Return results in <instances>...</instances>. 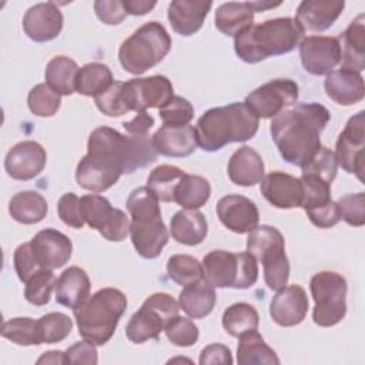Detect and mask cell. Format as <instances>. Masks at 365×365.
<instances>
[{
    "instance_id": "obj_1",
    "label": "cell",
    "mask_w": 365,
    "mask_h": 365,
    "mask_svg": "<svg viewBox=\"0 0 365 365\" xmlns=\"http://www.w3.org/2000/svg\"><path fill=\"white\" fill-rule=\"evenodd\" d=\"M157 158L153 138L148 134H121L101 125L91 131L87 154L76 168L77 184L93 192H103L113 187L123 174H131Z\"/></svg>"
},
{
    "instance_id": "obj_2",
    "label": "cell",
    "mask_w": 365,
    "mask_h": 365,
    "mask_svg": "<svg viewBox=\"0 0 365 365\" xmlns=\"http://www.w3.org/2000/svg\"><path fill=\"white\" fill-rule=\"evenodd\" d=\"M331 114L319 103L294 104L271 121V135L284 161L302 167L321 147V133Z\"/></svg>"
},
{
    "instance_id": "obj_3",
    "label": "cell",
    "mask_w": 365,
    "mask_h": 365,
    "mask_svg": "<svg viewBox=\"0 0 365 365\" xmlns=\"http://www.w3.org/2000/svg\"><path fill=\"white\" fill-rule=\"evenodd\" d=\"M304 30L292 17L269 19L251 24L234 37L235 54L255 64L272 56L287 54L304 40Z\"/></svg>"
},
{
    "instance_id": "obj_4",
    "label": "cell",
    "mask_w": 365,
    "mask_h": 365,
    "mask_svg": "<svg viewBox=\"0 0 365 365\" xmlns=\"http://www.w3.org/2000/svg\"><path fill=\"white\" fill-rule=\"evenodd\" d=\"M258 125L259 118L245 103L214 107L198 118L195 125L197 141L204 151H218L227 144L252 138Z\"/></svg>"
},
{
    "instance_id": "obj_5",
    "label": "cell",
    "mask_w": 365,
    "mask_h": 365,
    "mask_svg": "<svg viewBox=\"0 0 365 365\" xmlns=\"http://www.w3.org/2000/svg\"><path fill=\"white\" fill-rule=\"evenodd\" d=\"M158 198L148 187L133 190L127 198V210L131 215V242L143 258H157L168 242V230L161 218Z\"/></svg>"
},
{
    "instance_id": "obj_6",
    "label": "cell",
    "mask_w": 365,
    "mask_h": 365,
    "mask_svg": "<svg viewBox=\"0 0 365 365\" xmlns=\"http://www.w3.org/2000/svg\"><path fill=\"white\" fill-rule=\"evenodd\" d=\"M125 308L127 297L120 289L110 287L98 289L73 309L78 334L94 345H104L114 335Z\"/></svg>"
},
{
    "instance_id": "obj_7",
    "label": "cell",
    "mask_w": 365,
    "mask_h": 365,
    "mask_svg": "<svg viewBox=\"0 0 365 365\" xmlns=\"http://www.w3.org/2000/svg\"><path fill=\"white\" fill-rule=\"evenodd\" d=\"M170 48L171 37L164 26L148 21L121 43L118 60L127 73L140 76L163 61Z\"/></svg>"
},
{
    "instance_id": "obj_8",
    "label": "cell",
    "mask_w": 365,
    "mask_h": 365,
    "mask_svg": "<svg viewBox=\"0 0 365 365\" xmlns=\"http://www.w3.org/2000/svg\"><path fill=\"white\" fill-rule=\"evenodd\" d=\"M202 278L214 288L247 289L258 279V264L248 251L214 250L202 258Z\"/></svg>"
},
{
    "instance_id": "obj_9",
    "label": "cell",
    "mask_w": 365,
    "mask_h": 365,
    "mask_svg": "<svg viewBox=\"0 0 365 365\" xmlns=\"http://www.w3.org/2000/svg\"><path fill=\"white\" fill-rule=\"evenodd\" d=\"M248 234L247 251L262 262L264 279L268 288L279 291L289 278V262L281 231L271 225H261Z\"/></svg>"
},
{
    "instance_id": "obj_10",
    "label": "cell",
    "mask_w": 365,
    "mask_h": 365,
    "mask_svg": "<svg viewBox=\"0 0 365 365\" xmlns=\"http://www.w3.org/2000/svg\"><path fill=\"white\" fill-rule=\"evenodd\" d=\"M315 301L312 319L319 327H334L346 314V279L335 271L317 272L309 282Z\"/></svg>"
},
{
    "instance_id": "obj_11",
    "label": "cell",
    "mask_w": 365,
    "mask_h": 365,
    "mask_svg": "<svg viewBox=\"0 0 365 365\" xmlns=\"http://www.w3.org/2000/svg\"><path fill=\"white\" fill-rule=\"evenodd\" d=\"M178 302L167 292L150 295L140 309L134 312L125 327V335L133 344H143L148 339H157L164 331L167 322L178 315Z\"/></svg>"
},
{
    "instance_id": "obj_12",
    "label": "cell",
    "mask_w": 365,
    "mask_h": 365,
    "mask_svg": "<svg viewBox=\"0 0 365 365\" xmlns=\"http://www.w3.org/2000/svg\"><path fill=\"white\" fill-rule=\"evenodd\" d=\"M84 221L97 230L107 241H123L130 232V221L124 211L113 208L110 201L98 194L80 198Z\"/></svg>"
},
{
    "instance_id": "obj_13",
    "label": "cell",
    "mask_w": 365,
    "mask_h": 365,
    "mask_svg": "<svg viewBox=\"0 0 365 365\" xmlns=\"http://www.w3.org/2000/svg\"><path fill=\"white\" fill-rule=\"evenodd\" d=\"M298 84L289 78L271 80L251 91L244 103L258 118H274L282 110L297 104Z\"/></svg>"
},
{
    "instance_id": "obj_14",
    "label": "cell",
    "mask_w": 365,
    "mask_h": 365,
    "mask_svg": "<svg viewBox=\"0 0 365 365\" xmlns=\"http://www.w3.org/2000/svg\"><path fill=\"white\" fill-rule=\"evenodd\" d=\"M302 200L309 221L318 228H331L341 221L336 202L331 200V184L315 175H301Z\"/></svg>"
},
{
    "instance_id": "obj_15",
    "label": "cell",
    "mask_w": 365,
    "mask_h": 365,
    "mask_svg": "<svg viewBox=\"0 0 365 365\" xmlns=\"http://www.w3.org/2000/svg\"><path fill=\"white\" fill-rule=\"evenodd\" d=\"M364 111L352 115L336 140L335 158L338 165L349 174H355L364 181V158H365V120Z\"/></svg>"
},
{
    "instance_id": "obj_16",
    "label": "cell",
    "mask_w": 365,
    "mask_h": 365,
    "mask_svg": "<svg viewBox=\"0 0 365 365\" xmlns=\"http://www.w3.org/2000/svg\"><path fill=\"white\" fill-rule=\"evenodd\" d=\"M127 103L131 111L143 113L147 108L164 107L173 94V84L165 76L131 78L124 83Z\"/></svg>"
},
{
    "instance_id": "obj_17",
    "label": "cell",
    "mask_w": 365,
    "mask_h": 365,
    "mask_svg": "<svg viewBox=\"0 0 365 365\" xmlns=\"http://www.w3.org/2000/svg\"><path fill=\"white\" fill-rule=\"evenodd\" d=\"M302 67L312 76L331 73L341 63V48L336 37L309 36L299 43Z\"/></svg>"
},
{
    "instance_id": "obj_18",
    "label": "cell",
    "mask_w": 365,
    "mask_h": 365,
    "mask_svg": "<svg viewBox=\"0 0 365 365\" xmlns=\"http://www.w3.org/2000/svg\"><path fill=\"white\" fill-rule=\"evenodd\" d=\"M47 163V154L37 141H21L13 145L4 158L7 174L20 181H29L37 177Z\"/></svg>"
},
{
    "instance_id": "obj_19",
    "label": "cell",
    "mask_w": 365,
    "mask_h": 365,
    "mask_svg": "<svg viewBox=\"0 0 365 365\" xmlns=\"http://www.w3.org/2000/svg\"><path fill=\"white\" fill-rule=\"evenodd\" d=\"M220 221L235 234H248L258 227L259 212L254 201L244 195L222 197L215 207Z\"/></svg>"
},
{
    "instance_id": "obj_20",
    "label": "cell",
    "mask_w": 365,
    "mask_h": 365,
    "mask_svg": "<svg viewBox=\"0 0 365 365\" xmlns=\"http://www.w3.org/2000/svg\"><path fill=\"white\" fill-rule=\"evenodd\" d=\"M63 14L56 3H37L23 17V30L36 43L54 40L63 30Z\"/></svg>"
},
{
    "instance_id": "obj_21",
    "label": "cell",
    "mask_w": 365,
    "mask_h": 365,
    "mask_svg": "<svg viewBox=\"0 0 365 365\" xmlns=\"http://www.w3.org/2000/svg\"><path fill=\"white\" fill-rule=\"evenodd\" d=\"M36 259L43 269H56L68 262L73 251L71 240L54 228L38 231L30 241Z\"/></svg>"
},
{
    "instance_id": "obj_22",
    "label": "cell",
    "mask_w": 365,
    "mask_h": 365,
    "mask_svg": "<svg viewBox=\"0 0 365 365\" xmlns=\"http://www.w3.org/2000/svg\"><path fill=\"white\" fill-rule=\"evenodd\" d=\"M309 302L305 289L301 285H288L281 288L269 304V315L279 327H294L305 319Z\"/></svg>"
},
{
    "instance_id": "obj_23",
    "label": "cell",
    "mask_w": 365,
    "mask_h": 365,
    "mask_svg": "<svg viewBox=\"0 0 365 365\" xmlns=\"http://www.w3.org/2000/svg\"><path fill=\"white\" fill-rule=\"evenodd\" d=\"M264 198L274 207L291 210L301 207L302 184L301 180L284 171H272L262 177L259 185Z\"/></svg>"
},
{
    "instance_id": "obj_24",
    "label": "cell",
    "mask_w": 365,
    "mask_h": 365,
    "mask_svg": "<svg viewBox=\"0 0 365 365\" xmlns=\"http://www.w3.org/2000/svg\"><path fill=\"white\" fill-rule=\"evenodd\" d=\"M153 145L157 154L164 157H188L198 145L195 128L190 124L182 127L163 125L153 134Z\"/></svg>"
},
{
    "instance_id": "obj_25",
    "label": "cell",
    "mask_w": 365,
    "mask_h": 365,
    "mask_svg": "<svg viewBox=\"0 0 365 365\" xmlns=\"http://www.w3.org/2000/svg\"><path fill=\"white\" fill-rule=\"evenodd\" d=\"M345 1L341 0H304L299 3L295 20L304 31H324L341 16Z\"/></svg>"
},
{
    "instance_id": "obj_26",
    "label": "cell",
    "mask_w": 365,
    "mask_h": 365,
    "mask_svg": "<svg viewBox=\"0 0 365 365\" xmlns=\"http://www.w3.org/2000/svg\"><path fill=\"white\" fill-rule=\"evenodd\" d=\"M327 96L339 106H354L365 96V86L361 73L339 68L327 74L324 81Z\"/></svg>"
},
{
    "instance_id": "obj_27",
    "label": "cell",
    "mask_w": 365,
    "mask_h": 365,
    "mask_svg": "<svg viewBox=\"0 0 365 365\" xmlns=\"http://www.w3.org/2000/svg\"><path fill=\"white\" fill-rule=\"evenodd\" d=\"M211 7L212 1L174 0L168 6L167 17L173 30L177 34L187 37L201 29Z\"/></svg>"
},
{
    "instance_id": "obj_28",
    "label": "cell",
    "mask_w": 365,
    "mask_h": 365,
    "mask_svg": "<svg viewBox=\"0 0 365 365\" xmlns=\"http://www.w3.org/2000/svg\"><path fill=\"white\" fill-rule=\"evenodd\" d=\"M90 287L88 275L83 268L68 267L56 281V301L63 307L76 309L88 299Z\"/></svg>"
},
{
    "instance_id": "obj_29",
    "label": "cell",
    "mask_w": 365,
    "mask_h": 365,
    "mask_svg": "<svg viewBox=\"0 0 365 365\" xmlns=\"http://www.w3.org/2000/svg\"><path fill=\"white\" fill-rule=\"evenodd\" d=\"M227 171L234 184L241 187H252L261 182L265 165L261 155L254 148L242 145L232 153Z\"/></svg>"
},
{
    "instance_id": "obj_30",
    "label": "cell",
    "mask_w": 365,
    "mask_h": 365,
    "mask_svg": "<svg viewBox=\"0 0 365 365\" xmlns=\"http://www.w3.org/2000/svg\"><path fill=\"white\" fill-rule=\"evenodd\" d=\"M365 16L359 14L339 34L338 43L341 48V68L361 73L365 68V38H364Z\"/></svg>"
},
{
    "instance_id": "obj_31",
    "label": "cell",
    "mask_w": 365,
    "mask_h": 365,
    "mask_svg": "<svg viewBox=\"0 0 365 365\" xmlns=\"http://www.w3.org/2000/svg\"><path fill=\"white\" fill-rule=\"evenodd\" d=\"M171 237L182 245L201 244L208 232L207 220L198 210H181L177 211L170 222Z\"/></svg>"
},
{
    "instance_id": "obj_32",
    "label": "cell",
    "mask_w": 365,
    "mask_h": 365,
    "mask_svg": "<svg viewBox=\"0 0 365 365\" xmlns=\"http://www.w3.org/2000/svg\"><path fill=\"white\" fill-rule=\"evenodd\" d=\"M215 301L217 295L214 287H211L204 278L185 285L178 297L180 309L194 319L210 315L214 309Z\"/></svg>"
},
{
    "instance_id": "obj_33",
    "label": "cell",
    "mask_w": 365,
    "mask_h": 365,
    "mask_svg": "<svg viewBox=\"0 0 365 365\" xmlns=\"http://www.w3.org/2000/svg\"><path fill=\"white\" fill-rule=\"evenodd\" d=\"M254 10L250 1L222 3L215 11V27L225 36H237L252 24Z\"/></svg>"
},
{
    "instance_id": "obj_34",
    "label": "cell",
    "mask_w": 365,
    "mask_h": 365,
    "mask_svg": "<svg viewBox=\"0 0 365 365\" xmlns=\"http://www.w3.org/2000/svg\"><path fill=\"white\" fill-rule=\"evenodd\" d=\"M238 348H237V362L240 365H278L279 358L275 351L267 345L264 338L258 334V331H248L238 336Z\"/></svg>"
},
{
    "instance_id": "obj_35",
    "label": "cell",
    "mask_w": 365,
    "mask_h": 365,
    "mask_svg": "<svg viewBox=\"0 0 365 365\" xmlns=\"http://www.w3.org/2000/svg\"><path fill=\"white\" fill-rule=\"evenodd\" d=\"M48 211L46 198L36 191H20L14 194L9 202L11 218L20 224H37Z\"/></svg>"
},
{
    "instance_id": "obj_36",
    "label": "cell",
    "mask_w": 365,
    "mask_h": 365,
    "mask_svg": "<svg viewBox=\"0 0 365 365\" xmlns=\"http://www.w3.org/2000/svg\"><path fill=\"white\" fill-rule=\"evenodd\" d=\"M77 63L67 56L53 57L46 67V83L60 96H70L76 91V77L78 73Z\"/></svg>"
},
{
    "instance_id": "obj_37",
    "label": "cell",
    "mask_w": 365,
    "mask_h": 365,
    "mask_svg": "<svg viewBox=\"0 0 365 365\" xmlns=\"http://www.w3.org/2000/svg\"><path fill=\"white\" fill-rule=\"evenodd\" d=\"M114 83L111 70L103 63L84 64L76 77V91L86 97H97Z\"/></svg>"
},
{
    "instance_id": "obj_38",
    "label": "cell",
    "mask_w": 365,
    "mask_h": 365,
    "mask_svg": "<svg viewBox=\"0 0 365 365\" xmlns=\"http://www.w3.org/2000/svg\"><path fill=\"white\" fill-rule=\"evenodd\" d=\"M210 195L211 187L204 177L185 173L175 188L174 201L185 210H198L205 205Z\"/></svg>"
},
{
    "instance_id": "obj_39",
    "label": "cell",
    "mask_w": 365,
    "mask_h": 365,
    "mask_svg": "<svg viewBox=\"0 0 365 365\" xmlns=\"http://www.w3.org/2000/svg\"><path fill=\"white\" fill-rule=\"evenodd\" d=\"M184 171L175 165L161 164L157 165L147 178L148 190L163 202L174 201V192L184 177Z\"/></svg>"
},
{
    "instance_id": "obj_40",
    "label": "cell",
    "mask_w": 365,
    "mask_h": 365,
    "mask_svg": "<svg viewBox=\"0 0 365 365\" xmlns=\"http://www.w3.org/2000/svg\"><path fill=\"white\" fill-rule=\"evenodd\" d=\"M259 317L257 309L247 302L230 305L222 314V328L231 336L238 338L244 332L258 329Z\"/></svg>"
},
{
    "instance_id": "obj_41",
    "label": "cell",
    "mask_w": 365,
    "mask_h": 365,
    "mask_svg": "<svg viewBox=\"0 0 365 365\" xmlns=\"http://www.w3.org/2000/svg\"><path fill=\"white\" fill-rule=\"evenodd\" d=\"M1 336L23 346L40 345L41 335L38 328V321H34L27 317L11 318L1 325Z\"/></svg>"
},
{
    "instance_id": "obj_42",
    "label": "cell",
    "mask_w": 365,
    "mask_h": 365,
    "mask_svg": "<svg viewBox=\"0 0 365 365\" xmlns=\"http://www.w3.org/2000/svg\"><path fill=\"white\" fill-rule=\"evenodd\" d=\"M167 274L178 285H190L202 278V264L187 254L171 255L167 261Z\"/></svg>"
},
{
    "instance_id": "obj_43",
    "label": "cell",
    "mask_w": 365,
    "mask_h": 365,
    "mask_svg": "<svg viewBox=\"0 0 365 365\" xmlns=\"http://www.w3.org/2000/svg\"><path fill=\"white\" fill-rule=\"evenodd\" d=\"M27 104L30 111L37 117L54 115L61 104V97L47 83L34 86L27 96Z\"/></svg>"
},
{
    "instance_id": "obj_44",
    "label": "cell",
    "mask_w": 365,
    "mask_h": 365,
    "mask_svg": "<svg viewBox=\"0 0 365 365\" xmlns=\"http://www.w3.org/2000/svg\"><path fill=\"white\" fill-rule=\"evenodd\" d=\"M56 277L51 269H40L26 281L24 298L37 307L46 305L50 301L51 291L56 287Z\"/></svg>"
},
{
    "instance_id": "obj_45",
    "label": "cell",
    "mask_w": 365,
    "mask_h": 365,
    "mask_svg": "<svg viewBox=\"0 0 365 365\" xmlns=\"http://www.w3.org/2000/svg\"><path fill=\"white\" fill-rule=\"evenodd\" d=\"M336 168L338 163L334 151H331L328 147L321 145L317 153L309 158V161L301 167V171L302 175H315L322 178L328 184H332L334 178L336 177Z\"/></svg>"
},
{
    "instance_id": "obj_46",
    "label": "cell",
    "mask_w": 365,
    "mask_h": 365,
    "mask_svg": "<svg viewBox=\"0 0 365 365\" xmlns=\"http://www.w3.org/2000/svg\"><path fill=\"white\" fill-rule=\"evenodd\" d=\"M94 101L97 108L108 117H120L131 111L123 81H114L104 93L94 97Z\"/></svg>"
},
{
    "instance_id": "obj_47",
    "label": "cell",
    "mask_w": 365,
    "mask_h": 365,
    "mask_svg": "<svg viewBox=\"0 0 365 365\" xmlns=\"http://www.w3.org/2000/svg\"><path fill=\"white\" fill-rule=\"evenodd\" d=\"M37 321L43 344H56L63 341L70 335L73 328L71 319L61 312L46 314Z\"/></svg>"
},
{
    "instance_id": "obj_48",
    "label": "cell",
    "mask_w": 365,
    "mask_h": 365,
    "mask_svg": "<svg viewBox=\"0 0 365 365\" xmlns=\"http://www.w3.org/2000/svg\"><path fill=\"white\" fill-rule=\"evenodd\" d=\"M164 332L168 341L177 346H191L198 341V327L188 318L175 315L164 327Z\"/></svg>"
},
{
    "instance_id": "obj_49",
    "label": "cell",
    "mask_w": 365,
    "mask_h": 365,
    "mask_svg": "<svg viewBox=\"0 0 365 365\" xmlns=\"http://www.w3.org/2000/svg\"><path fill=\"white\" fill-rule=\"evenodd\" d=\"M160 117L163 120V125L182 127L190 124L192 120L194 108L187 98L181 96H173L170 101L160 108Z\"/></svg>"
},
{
    "instance_id": "obj_50",
    "label": "cell",
    "mask_w": 365,
    "mask_h": 365,
    "mask_svg": "<svg viewBox=\"0 0 365 365\" xmlns=\"http://www.w3.org/2000/svg\"><path fill=\"white\" fill-rule=\"evenodd\" d=\"M341 220L352 227H362L365 224V194H346L336 201Z\"/></svg>"
},
{
    "instance_id": "obj_51",
    "label": "cell",
    "mask_w": 365,
    "mask_h": 365,
    "mask_svg": "<svg viewBox=\"0 0 365 365\" xmlns=\"http://www.w3.org/2000/svg\"><path fill=\"white\" fill-rule=\"evenodd\" d=\"M57 212L60 220L71 228L80 230L86 222L81 211V201L74 192H67L60 197L57 202Z\"/></svg>"
},
{
    "instance_id": "obj_52",
    "label": "cell",
    "mask_w": 365,
    "mask_h": 365,
    "mask_svg": "<svg viewBox=\"0 0 365 365\" xmlns=\"http://www.w3.org/2000/svg\"><path fill=\"white\" fill-rule=\"evenodd\" d=\"M14 269L16 274L19 277L20 281L26 282L31 275H34L37 271L43 269L38 264V261L36 259V255L33 252L31 244L30 242H24L20 244L16 251H14Z\"/></svg>"
},
{
    "instance_id": "obj_53",
    "label": "cell",
    "mask_w": 365,
    "mask_h": 365,
    "mask_svg": "<svg viewBox=\"0 0 365 365\" xmlns=\"http://www.w3.org/2000/svg\"><path fill=\"white\" fill-rule=\"evenodd\" d=\"M94 11L104 24L110 26L120 24L127 17L123 0H97L94 1Z\"/></svg>"
},
{
    "instance_id": "obj_54",
    "label": "cell",
    "mask_w": 365,
    "mask_h": 365,
    "mask_svg": "<svg viewBox=\"0 0 365 365\" xmlns=\"http://www.w3.org/2000/svg\"><path fill=\"white\" fill-rule=\"evenodd\" d=\"M68 364H97V349L96 345L83 338V341L76 342L66 351Z\"/></svg>"
},
{
    "instance_id": "obj_55",
    "label": "cell",
    "mask_w": 365,
    "mask_h": 365,
    "mask_svg": "<svg viewBox=\"0 0 365 365\" xmlns=\"http://www.w3.org/2000/svg\"><path fill=\"white\" fill-rule=\"evenodd\" d=\"M200 364L201 365H215V364H222V365H231L232 364V356L231 351L228 346L222 344H211L207 345L201 354H200Z\"/></svg>"
},
{
    "instance_id": "obj_56",
    "label": "cell",
    "mask_w": 365,
    "mask_h": 365,
    "mask_svg": "<svg viewBox=\"0 0 365 365\" xmlns=\"http://www.w3.org/2000/svg\"><path fill=\"white\" fill-rule=\"evenodd\" d=\"M153 125H154V118L150 114H147V111L137 113L133 120L123 123L125 133L131 134V135L148 134V131Z\"/></svg>"
},
{
    "instance_id": "obj_57",
    "label": "cell",
    "mask_w": 365,
    "mask_h": 365,
    "mask_svg": "<svg viewBox=\"0 0 365 365\" xmlns=\"http://www.w3.org/2000/svg\"><path fill=\"white\" fill-rule=\"evenodd\" d=\"M155 1L151 0H123V6L127 11V14L133 16H143L145 13H150L155 7Z\"/></svg>"
},
{
    "instance_id": "obj_58",
    "label": "cell",
    "mask_w": 365,
    "mask_h": 365,
    "mask_svg": "<svg viewBox=\"0 0 365 365\" xmlns=\"http://www.w3.org/2000/svg\"><path fill=\"white\" fill-rule=\"evenodd\" d=\"M37 364H68V359L63 351H48L37 359Z\"/></svg>"
},
{
    "instance_id": "obj_59",
    "label": "cell",
    "mask_w": 365,
    "mask_h": 365,
    "mask_svg": "<svg viewBox=\"0 0 365 365\" xmlns=\"http://www.w3.org/2000/svg\"><path fill=\"white\" fill-rule=\"evenodd\" d=\"M251 7L254 11H265L268 9H274L277 6L281 4V1L278 3H274V1H261V0H257V1H250Z\"/></svg>"
}]
</instances>
